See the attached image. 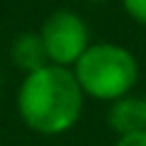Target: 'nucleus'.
<instances>
[{
  "instance_id": "nucleus-1",
  "label": "nucleus",
  "mask_w": 146,
  "mask_h": 146,
  "mask_svg": "<svg viewBox=\"0 0 146 146\" xmlns=\"http://www.w3.org/2000/svg\"><path fill=\"white\" fill-rule=\"evenodd\" d=\"M85 93L68 66H46L25 73L17 90V112L27 129L42 136H61L78 124Z\"/></svg>"
},
{
  "instance_id": "nucleus-2",
  "label": "nucleus",
  "mask_w": 146,
  "mask_h": 146,
  "mask_svg": "<svg viewBox=\"0 0 146 146\" xmlns=\"http://www.w3.org/2000/svg\"><path fill=\"white\" fill-rule=\"evenodd\" d=\"M73 73L85 98L115 102L134 90L139 80V61L122 44L98 42L90 44L73 63Z\"/></svg>"
},
{
  "instance_id": "nucleus-3",
  "label": "nucleus",
  "mask_w": 146,
  "mask_h": 146,
  "mask_svg": "<svg viewBox=\"0 0 146 146\" xmlns=\"http://www.w3.org/2000/svg\"><path fill=\"white\" fill-rule=\"evenodd\" d=\"M39 36L44 42L49 63L68 66L83 56V51L90 46V27L78 12L73 10H56L42 22Z\"/></svg>"
},
{
  "instance_id": "nucleus-4",
  "label": "nucleus",
  "mask_w": 146,
  "mask_h": 146,
  "mask_svg": "<svg viewBox=\"0 0 146 146\" xmlns=\"http://www.w3.org/2000/svg\"><path fill=\"white\" fill-rule=\"evenodd\" d=\"M107 127L117 136H127V134L146 129V102H144V98H136V95L129 93L124 98L115 100V102H110Z\"/></svg>"
},
{
  "instance_id": "nucleus-5",
  "label": "nucleus",
  "mask_w": 146,
  "mask_h": 146,
  "mask_svg": "<svg viewBox=\"0 0 146 146\" xmlns=\"http://www.w3.org/2000/svg\"><path fill=\"white\" fill-rule=\"evenodd\" d=\"M10 61L20 68L22 73H32L49 63L46 49L39 32H20L10 44Z\"/></svg>"
},
{
  "instance_id": "nucleus-6",
  "label": "nucleus",
  "mask_w": 146,
  "mask_h": 146,
  "mask_svg": "<svg viewBox=\"0 0 146 146\" xmlns=\"http://www.w3.org/2000/svg\"><path fill=\"white\" fill-rule=\"evenodd\" d=\"M124 12L136 22V25L146 27V0H119Z\"/></svg>"
},
{
  "instance_id": "nucleus-7",
  "label": "nucleus",
  "mask_w": 146,
  "mask_h": 146,
  "mask_svg": "<svg viewBox=\"0 0 146 146\" xmlns=\"http://www.w3.org/2000/svg\"><path fill=\"white\" fill-rule=\"evenodd\" d=\"M115 146H146V129L127 134V136H117Z\"/></svg>"
},
{
  "instance_id": "nucleus-8",
  "label": "nucleus",
  "mask_w": 146,
  "mask_h": 146,
  "mask_svg": "<svg viewBox=\"0 0 146 146\" xmlns=\"http://www.w3.org/2000/svg\"><path fill=\"white\" fill-rule=\"evenodd\" d=\"M85 3H98L100 5V3H110V0H85Z\"/></svg>"
},
{
  "instance_id": "nucleus-9",
  "label": "nucleus",
  "mask_w": 146,
  "mask_h": 146,
  "mask_svg": "<svg viewBox=\"0 0 146 146\" xmlns=\"http://www.w3.org/2000/svg\"><path fill=\"white\" fill-rule=\"evenodd\" d=\"M0 95H3V76H0Z\"/></svg>"
},
{
  "instance_id": "nucleus-10",
  "label": "nucleus",
  "mask_w": 146,
  "mask_h": 146,
  "mask_svg": "<svg viewBox=\"0 0 146 146\" xmlns=\"http://www.w3.org/2000/svg\"><path fill=\"white\" fill-rule=\"evenodd\" d=\"M144 102H146V98H144Z\"/></svg>"
}]
</instances>
